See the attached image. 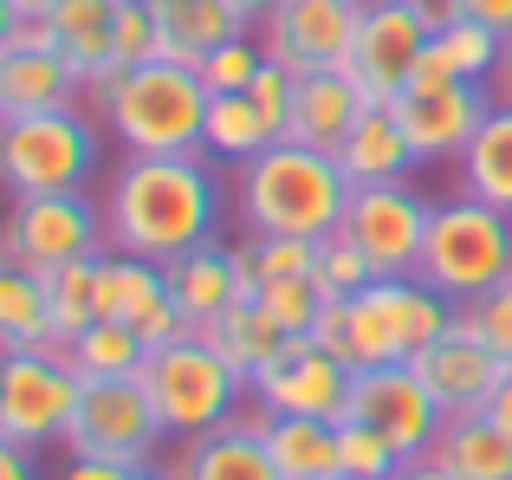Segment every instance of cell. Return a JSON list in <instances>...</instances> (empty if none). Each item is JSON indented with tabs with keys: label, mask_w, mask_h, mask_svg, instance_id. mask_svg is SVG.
<instances>
[{
	"label": "cell",
	"mask_w": 512,
	"mask_h": 480,
	"mask_svg": "<svg viewBox=\"0 0 512 480\" xmlns=\"http://www.w3.org/2000/svg\"><path fill=\"white\" fill-rule=\"evenodd\" d=\"M221 215V189H214L208 150L195 156H124L111 169V195H104V228L117 253H143V260H175V253L214 240Z\"/></svg>",
	"instance_id": "cell-1"
},
{
	"label": "cell",
	"mask_w": 512,
	"mask_h": 480,
	"mask_svg": "<svg viewBox=\"0 0 512 480\" xmlns=\"http://www.w3.org/2000/svg\"><path fill=\"white\" fill-rule=\"evenodd\" d=\"M208 98L214 91L201 85V72L188 59H143L85 85L78 104L124 143V156H195Z\"/></svg>",
	"instance_id": "cell-2"
},
{
	"label": "cell",
	"mask_w": 512,
	"mask_h": 480,
	"mask_svg": "<svg viewBox=\"0 0 512 480\" xmlns=\"http://www.w3.org/2000/svg\"><path fill=\"white\" fill-rule=\"evenodd\" d=\"M234 202H240V228H247V234L325 240V234H338V221H344L350 176L338 169L331 150H312V143L279 137L273 150H260L253 163H240Z\"/></svg>",
	"instance_id": "cell-3"
},
{
	"label": "cell",
	"mask_w": 512,
	"mask_h": 480,
	"mask_svg": "<svg viewBox=\"0 0 512 480\" xmlns=\"http://www.w3.org/2000/svg\"><path fill=\"white\" fill-rule=\"evenodd\" d=\"M454 325V299H441L422 279H376V286L331 299L312 338L331 357H344L350 370L370 364H415L422 344H435Z\"/></svg>",
	"instance_id": "cell-4"
},
{
	"label": "cell",
	"mask_w": 512,
	"mask_h": 480,
	"mask_svg": "<svg viewBox=\"0 0 512 480\" xmlns=\"http://www.w3.org/2000/svg\"><path fill=\"white\" fill-rule=\"evenodd\" d=\"M137 383L150 390V409H156V422H163L169 442L221 429V422L247 416V403H253V383L240 377L208 338H195V331L156 344V351L143 357Z\"/></svg>",
	"instance_id": "cell-5"
},
{
	"label": "cell",
	"mask_w": 512,
	"mask_h": 480,
	"mask_svg": "<svg viewBox=\"0 0 512 480\" xmlns=\"http://www.w3.org/2000/svg\"><path fill=\"white\" fill-rule=\"evenodd\" d=\"M98 117L85 104H59V111L33 117H0V195H65L85 189L104 163Z\"/></svg>",
	"instance_id": "cell-6"
},
{
	"label": "cell",
	"mask_w": 512,
	"mask_h": 480,
	"mask_svg": "<svg viewBox=\"0 0 512 480\" xmlns=\"http://www.w3.org/2000/svg\"><path fill=\"white\" fill-rule=\"evenodd\" d=\"M415 279L435 286L441 299H454V305L506 286V279H512V215L474 202V195L435 202V208H428V234H422Z\"/></svg>",
	"instance_id": "cell-7"
},
{
	"label": "cell",
	"mask_w": 512,
	"mask_h": 480,
	"mask_svg": "<svg viewBox=\"0 0 512 480\" xmlns=\"http://www.w3.org/2000/svg\"><path fill=\"white\" fill-rule=\"evenodd\" d=\"M85 377L72 370L65 344H33V351H0V442L13 448H46L65 442L72 409Z\"/></svg>",
	"instance_id": "cell-8"
},
{
	"label": "cell",
	"mask_w": 512,
	"mask_h": 480,
	"mask_svg": "<svg viewBox=\"0 0 512 480\" xmlns=\"http://www.w3.org/2000/svg\"><path fill=\"white\" fill-rule=\"evenodd\" d=\"M156 442H163V422L150 409V390L137 377H91L78 390L72 429H65V455H98L117 468H150Z\"/></svg>",
	"instance_id": "cell-9"
},
{
	"label": "cell",
	"mask_w": 512,
	"mask_h": 480,
	"mask_svg": "<svg viewBox=\"0 0 512 480\" xmlns=\"http://www.w3.org/2000/svg\"><path fill=\"white\" fill-rule=\"evenodd\" d=\"M0 253L33 273L65 260H91V253H111V228H104V208L85 189L65 195H20L7 208V228H0Z\"/></svg>",
	"instance_id": "cell-10"
},
{
	"label": "cell",
	"mask_w": 512,
	"mask_h": 480,
	"mask_svg": "<svg viewBox=\"0 0 512 480\" xmlns=\"http://www.w3.org/2000/svg\"><path fill=\"white\" fill-rule=\"evenodd\" d=\"M448 20L441 0H363L357 46H350V78L370 91L376 104H389L409 85L422 46L435 39V26Z\"/></svg>",
	"instance_id": "cell-11"
},
{
	"label": "cell",
	"mask_w": 512,
	"mask_h": 480,
	"mask_svg": "<svg viewBox=\"0 0 512 480\" xmlns=\"http://www.w3.org/2000/svg\"><path fill=\"white\" fill-rule=\"evenodd\" d=\"M428 208L435 202H422L409 182H370V189H350L338 234L376 266V279H415L422 234H428Z\"/></svg>",
	"instance_id": "cell-12"
},
{
	"label": "cell",
	"mask_w": 512,
	"mask_h": 480,
	"mask_svg": "<svg viewBox=\"0 0 512 480\" xmlns=\"http://www.w3.org/2000/svg\"><path fill=\"white\" fill-rule=\"evenodd\" d=\"M350 422H370L376 435L396 442L402 461L428 455L448 422V409L435 403V390L422 383L415 364H370V370H350V403H344Z\"/></svg>",
	"instance_id": "cell-13"
},
{
	"label": "cell",
	"mask_w": 512,
	"mask_h": 480,
	"mask_svg": "<svg viewBox=\"0 0 512 480\" xmlns=\"http://www.w3.org/2000/svg\"><path fill=\"white\" fill-rule=\"evenodd\" d=\"M350 403V364L331 357L318 338H292L273 364L253 377V409L260 416H325L344 422Z\"/></svg>",
	"instance_id": "cell-14"
},
{
	"label": "cell",
	"mask_w": 512,
	"mask_h": 480,
	"mask_svg": "<svg viewBox=\"0 0 512 480\" xmlns=\"http://www.w3.org/2000/svg\"><path fill=\"white\" fill-rule=\"evenodd\" d=\"M98 318H117L130 325L143 344H169V338H188V318L169 292V273L163 260H143V253H104L98 260Z\"/></svg>",
	"instance_id": "cell-15"
},
{
	"label": "cell",
	"mask_w": 512,
	"mask_h": 480,
	"mask_svg": "<svg viewBox=\"0 0 512 480\" xmlns=\"http://www.w3.org/2000/svg\"><path fill=\"white\" fill-rule=\"evenodd\" d=\"M357 20H363V0H286L260 26V46L292 72H331V65H350Z\"/></svg>",
	"instance_id": "cell-16"
},
{
	"label": "cell",
	"mask_w": 512,
	"mask_h": 480,
	"mask_svg": "<svg viewBox=\"0 0 512 480\" xmlns=\"http://www.w3.org/2000/svg\"><path fill=\"white\" fill-rule=\"evenodd\" d=\"M389 111H396L402 137L415 143V156L435 163V156H461L467 143H474V130H480V117L493 111V98H487L480 78H454V85H409V91H396Z\"/></svg>",
	"instance_id": "cell-17"
},
{
	"label": "cell",
	"mask_w": 512,
	"mask_h": 480,
	"mask_svg": "<svg viewBox=\"0 0 512 480\" xmlns=\"http://www.w3.org/2000/svg\"><path fill=\"white\" fill-rule=\"evenodd\" d=\"M415 370H422V383L435 390V403L448 409V416H467V409H487V396L506 383L512 364L493 351L487 338H474V331L454 318V325L441 331L435 344H422Z\"/></svg>",
	"instance_id": "cell-18"
},
{
	"label": "cell",
	"mask_w": 512,
	"mask_h": 480,
	"mask_svg": "<svg viewBox=\"0 0 512 480\" xmlns=\"http://www.w3.org/2000/svg\"><path fill=\"white\" fill-rule=\"evenodd\" d=\"M163 273H169V292H175V305H182L188 331L221 318L227 305L253 299V273L240 266V247H221V240H201V247L175 253Z\"/></svg>",
	"instance_id": "cell-19"
},
{
	"label": "cell",
	"mask_w": 512,
	"mask_h": 480,
	"mask_svg": "<svg viewBox=\"0 0 512 480\" xmlns=\"http://www.w3.org/2000/svg\"><path fill=\"white\" fill-rule=\"evenodd\" d=\"M370 104L376 98L357 85V78H350V65H331V72H299V85H292L286 137L292 143H312V150H338Z\"/></svg>",
	"instance_id": "cell-20"
},
{
	"label": "cell",
	"mask_w": 512,
	"mask_h": 480,
	"mask_svg": "<svg viewBox=\"0 0 512 480\" xmlns=\"http://www.w3.org/2000/svg\"><path fill=\"white\" fill-rule=\"evenodd\" d=\"M175 480H279L273 455H266V435H260V409L253 416H234L208 435H188L182 455L169 461Z\"/></svg>",
	"instance_id": "cell-21"
},
{
	"label": "cell",
	"mask_w": 512,
	"mask_h": 480,
	"mask_svg": "<svg viewBox=\"0 0 512 480\" xmlns=\"http://www.w3.org/2000/svg\"><path fill=\"white\" fill-rule=\"evenodd\" d=\"M85 98V78L59 46H7L0 52V117H33Z\"/></svg>",
	"instance_id": "cell-22"
},
{
	"label": "cell",
	"mask_w": 512,
	"mask_h": 480,
	"mask_svg": "<svg viewBox=\"0 0 512 480\" xmlns=\"http://www.w3.org/2000/svg\"><path fill=\"white\" fill-rule=\"evenodd\" d=\"M331 156H338V169L350 176V189H370V182H409V169L422 163L415 143L402 137V124H396L389 104H370V111L357 117V130H350Z\"/></svg>",
	"instance_id": "cell-23"
},
{
	"label": "cell",
	"mask_w": 512,
	"mask_h": 480,
	"mask_svg": "<svg viewBox=\"0 0 512 480\" xmlns=\"http://www.w3.org/2000/svg\"><path fill=\"white\" fill-rule=\"evenodd\" d=\"M150 7L156 26H163V59H188V65H201L214 46H227L240 33H260L234 0H150Z\"/></svg>",
	"instance_id": "cell-24"
},
{
	"label": "cell",
	"mask_w": 512,
	"mask_h": 480,
	"mask_svg": "<svg viewBox=\"0 0 512 480\" xmlns=\"http://www.w3.org/2000/svg\"><path fill=\"white\" fill-rule=\"evenodd\" d=\"M46 26H52V46L78 65V78H85V85H98L104 72H117V59H111L117 0H59V7L46 13Z\"/></svg>",
	"instance_id": "cell-25"
},
{
	"label": "cell",
	"mask_w": 512,
	"mask_h": 480,
	"mask_svg": "<svg viewBox=\"0 0 512 480\" xmlns=\"http://www.w3.org/2000/svg\"><path fill=\"white\" fill-rule=\"evenodd\" d=\"M454 163H461V195L512 215V104L493 98V111L480 117L474 143H467Z\"/></svg>",
	"instance_id": "cell-26"
},
{
	"label": "cell",
	"mask_w": 512,
	"mask_h": 480,
	"mask_svg": "<svg viewBox=\"0 0 512 480\" xmlns=\"http://www.w3.org/2000/svg\"><path fill=\"white\" fill-rule=\"evenodd\" d=\"M266 455L279 480H331L338 474V422L325 416H260Z\"/></svg>",
	"instance_id": "cell-27"
},
{
	"label": "cell",
	"mask_w": 512,
	"mask_h": 480,
	"mask_svg": "<svg viewBox=\"0 0 512 480\" xmlns=\"http://www.w3.org/2000/svg\"><path fill=\"white\" fill-rule=\"evenodd\" d=\"M428 455H435L454 480H512V442L487 422V409L448 416Z\"/></svg>",
	"instance_id": "cell-28"
},
{
	"label": "cell",
	"mask_w": 512,
	"mask_h": 480,
	"mask_svg": "<svg viewBox=\"0 0 512 480\" xmlns=\"http://www.w3.org/2000/svg\"><path fill=\"white\" fill-rule=\"evenodd\" d=\"M195 338H208L214 351H221V357H227V364H234V370H240L247 383L260 377V370H266V364H273V357H279V351L292 344L286 331H279V325H273V318H266V312H260L253 299H240V305H227L221 318H208V325H195Z\"/></svg>",
	"instance_id": "cell-29"
},
{
	"label": "cell",
	"mask_w": 512,
	"mask_h": 480,
	"mask_svg": "<svg viewBox=\"0 0 512 480\" xmlns=\"http://www.w3.org/2000/svg\"><path fill=\"white\" fill-rule=\"evenodd\" d=\"M279 130L260 117V104L247 98V91H214L208 98V124H201V150L221 156V163H253L260 150H273Z\"/></svg>",
	"instance_id": "cell-30"
},
{
	"label": "cell",
	"mask_w": 512,
	"mask_h": 480,
	"mask_svg": "<svg viewBox=\"0 0 512 480\" xmlns=\"http://www.w3.org/2000/svg\"><path fill=\"white\" fill-rule=\"evenodd\" d=\"M33 344H59L46 312V279L0 253V351H33Z\"/></svg>",
	"instance_id": "cell-31"
},
{
	"label": "cell",
	"mask_w": 512,
	"mask_h": 480,
	"mask_svg": "<svg viewBox=\"0 0 512 480\" xmlns=\"http://www.w3.org/2000/svg\"><path fill=\"white\" fill-rule=\"evenodd\" d=\"M98 260L104 253H91V260H65V266H46V312H52V338L72 344L85 325H98Z\"/></svg>",
	"instance_id": "cell-32"
},
{
	"label": "cell",
	"mask_w": 512,
	"mask_h": 480,
	"mask_svg": "<svg viewBox=\"0 0 512 480\" xmlns=\"http://www.w3.org/2000/svg\"><path fill=\"white\" fill-rule=\"evenodd\" d=\"M65 357H72L78 377H137L143 357H150V344L137 338L130 325H117V318H98V325H85L72 344H65Z\"/></svg>",
	"instance_id": "cell-33"
},
{
	"label": "cell",
	"mask_w": 512,
	"mask_h": 480,
	"mask_svg": "<svg viewBox=\"0 0 512 480\" xmlns=\"http://www.w3.org/2000/svg\"><path fill=\"white\" fill-rule=\"evenodd\" d=\"M253 305H260L286 338H312L331 299H325V286L305 273V279H260V286H253Z\"/></svg>",
	"instance_id": "cell-34"
},
{
	"label": "cell",
	"mask_w": 512,
	"mask_h": 480,
	"mask_svg": "<svg viewBox=\"0 0 512 480\" xmlns=\"http://www.w3.org/2000/svg\"><path fill=\"white\" fill-rule=\"evenodd\" d=\"M435 46L448 52V65L461 78H480L487 85L493 72H500V59H506V39L493 33V26H474V20H441L435 26Z\"/></svg>",
	"instance_id": "cell-35"
},
{
	"label": "cell",
	"mask_w": 512,
	"mask_h": 480,
	"mask_svg": "<svg viewBox=\"0 0 512 480\" xmlns=\"http://www.w3.org/2000/svg\"><path fill=\"white\" fill-rule=\"evenodd\" d=\"M402 468V455H396V442L389 435H376L370 422H338V474L344 480H389Z\"/></svg>",
	"instance_id": "cell-36"
},
{
	"label": "cell",
	"mask_w": 512,
	"mask_h": 480,
	"mask_svg": "<svg viewBox=\"0 0 512 480\" xmlns=\"http://www.w3.org/2000/svg\"><path fill=\"white\" fill-rule=\"evenodd\" d=\"M260 65H266L260 33H240V39H227V46H214L195 72H201V85H208V91H247Z\"/></svg>",
	"instance_id": "cell-37"
},
{
	"label": "cell",
	"mask_w": 512,
	"mask_h": 480,
	"mask_svg": "<svg viewBox=\"0 0 512 480\" xmlns=\"http://www.w3.org/2000/svg\"><path fill=\"white\" fill-rule=\"evenodd\" d=\"M111 59H117V72H124V65H143V59H163V26H156L150 0H117Z\"/></svg>",
	"instance_id": "cell-38"
},
{
	"label": "cell",
	"mask_w": 512,
	"mask_h": 480,
	"mask_svg": "<svg viewBox=\"0 0 512 480\" xmlns=\"http://www.w3.org/2000/svg\"><path fill=\"white\" fill-rule=\"evenodd\" d=\"M318 286H325V299H350V292H363V286H376V266L363 260L357 247H350L344 234H325L318 240Z\"/></svg>",
	"instance_id": "cell-39"
},
{
	"label": "cell",
	"mask_w": 512,
	"mask_h": 480,
	"mask_svg": "<svg viewBox=\"0 0 512 480\" xmlns=\"http://www.w3.org/2000/svg\"><path fill=\"white\" fill-rule=\"evenodd\" d=\"M454 318H461L474 338H487L493 351L512 364V286H493V292H480V299L454 305Z\"/></svg>",
	"instance_id": "cell-40"
},
{
	"label": "cell",
	"mask_w": 512,
	"mask_h": 480,
	"mask_svg": "<svg viewBox=\"0 0 512 480\" xmlns=\"http://www.w3.org/2000/svg\"><path fill=\"white\" fill-rule=\"evenodd\" d=\"M292 85H299V72H292V65H279L273 52H266V65L253 72V85H247V98L260 104V117L279 130V137H286V117H292Z\"/></svg>",
	"instance_id": "cell-41"
},
{
	"label": "cell",
	"mask_w": 512,
	"mask_h": 480,
	"mask_svg": "<svg viewBox=\"0 0 512 480\" xmlns=\"http://www.w3.org/2000/svg\"><path fill=\"white\" fill-rule=\"evenodd\" d=\"M448 20H474V26H493L500 39H512V0H441Z\"/></svg>",
	"instance_id": "cell-42"
},
{
	"label": "cell",
	"mask_w": 512,
	"mask_h": 480,
	"mask_svg": "<svg viewBox=\"0 0 512 480\" xmlns=\"http://www.w3.org/2000/svg\"><path fill=\"white\" fill-rule=\"evenodd\" d=\"M137 468H117V461H98V455H65L59 480H130Z\"/></svg>",
	"instance_id": "cell-43"
},
{
	"label": "cell",
	"mask_w": 512,
	"mask_h": 480,
	"mask_svg": "<svg viewBox=\"0 0 512 480\" xmlns=\"http://www.w3.org/2000/svg\"><path fill=\"white\" fill-rule=\"evenodd\" d=\"M0 480H39V461H33V448H13V442H0Z\"/></svg>",
	"instance_id": "cell-44"
},
{
	"label": "cell",
	"mask_w": 512,
	"mask_h": 480,
	"mask_svg": "<svg viewBox=\"0 0 512 480\" xmlns=\"http://www.w3.org/2000/svg\"><path fill=\"white\" fill-rule=\"evenodd\" d=\"M487 422H493V429H500L506 442H512V370H506V383H500V390L487 396Z\"/></svg>",
	"instance_id": "cell-45"
},
{
	"label": "cell",
	"mask_w": 512,
	"mask_h": 480,
	"mask_svg": "<svg viewBox=\"0 0 512 480\" xmlns=\"http://www.w3.org/2000/svg\"><path fill=\"white\" fill-rule=\"evenodd\" d=\"M389 480H454L448 468H441V461L435 455H415V461H402V468L396 474H389Z\"/></svg>",
	"instance_id": "cell-46"
},
{
	"label": "cell",
	"mask_w": 512,
	"mask_h": 480,
	"mask_svg": "<svg viewBox=\"0 0 512 480\" xmlns=\"http://www.w3.org/2000/svg\"><path fill=\"white\" fill-rule=\"evenodd\" d=\"M234 7H240V13H247V20H253V26H266V20H273V13H279V7H286V0H234Z\"/></svg>",
	"instance_id": "cell-47"
},
{
	"label": "cell",
	"mask_w": 512,
	"mask_h": 480,
	"mask_svg": "<svg viewBox=\"0 0 512 480\" xmlns=\"http://www.w3.org/2000/svg\"><path fill=\"white\" fill-rule=\"evenodd\" d=\"M13 33H20V7H13V0H0V52L13 46Z\"/></svg>",
	"instance_id": "cell-48"
},
{
	"label": "cell",
	"mask_w": 512,
	"mask_h": 480,
	"mask_svg": "<svg viewBox=\"0 0 512 480\" xmlns=\"http://www.w3.org/2000/svg\"><path fill=\"white\" fill-rule=\"evenodd\" d=\"M493 85H500V104H512V39H506V59H500V72H493Z\"/></svg>",
	"instance_id": "cell-49"
},
{
	"label": "cell",
	"mask_w": 512,
	"mask_h": 480,
	"mask_svg": "<svg viewBox=\"0 0 512 480\" xmlns=\"http://www.w3.org/2000/svg\"><path fill=\"white\" fill-rule=\"evenodd\" d=\"M13 7H20V20H46V13L59 7V0H13Z\"/></svg>",
	"instance_id": "cell-50"
},
{
	"label": "cell",
	"mask_w": 512,
	"mask_h": 480,
	"mask_svg": "<svg viewBox=\"0 0 512 480\" xmlns=\"http://www.w3.org/2000/svg\"><path fill=\"white\" fill-rule=\"evenodd\" d=\"M130 480H175V474H169V468H156V461H150V468H137Z\"/></svg>",
	"instance_id": "cell-51"
},
{
	"label": "cell",
	"mask_w": 512,
	"mask_h": 480,
	"mask_svg": "<svg viewBox=\"0 0 512 480\" xmlns=\"http://www.w3.org/2000/svg\"><path fill=\"white\" fill-rule=\"evenodd\" d=\"M331 480H344V474H331Z\"/></svg>",
	"instance_id": "cell-52"
},
{
	"label": "cell",
	"mask_w": 512,
	"mask_h": 480,
	"mask_svg": "<svg viewBox=\"0 0 512 480\" xmlns=\"http://www.w3.org/2000/svg\"><path fill=\"white\" fill-rule=\"evenodd\" d=\"M506 286H512V279H506Z\"/></svg>",
	"instance_id": "cell-53"
}]
</instances>
